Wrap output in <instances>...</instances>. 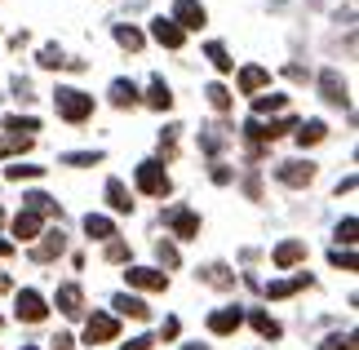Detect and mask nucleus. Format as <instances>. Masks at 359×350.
Listing matches in <instances>:
<instances>
[{"label": "nucleus", "instance_id": "39448f33", "mask_svg": "<svg viewBox=\"0 0 359 350\" xmlns=\"http://www.w3.org/2000/svg\"><path fill=\"white\" fill-rule=\"evenodd\" d=\"M124 279H129L133 288H142V292H164V288H169V275L156 271V266H129Z\"/></svg>", "mask_w": 359, "mask_h": 350}, {"label": "nucleus", "instance_id": "f03ea898", "mask_svg": "<svg viewBox=\"0 0 359 350\" xmlns=\"http://www.w3.org/2000/svg\"><path fill=\"white\" fill-rule=\"evenodd\" d=\"M133 182H137V191H142V195H169L173 191V182H169V173H164L160 160H142V164H137V173H133Z\"/></svg>", "mask_w": 359, "mask_h": 350}, {"label": "nucleus", "instance_id": "b1692460", "mask_svg": "<svg viewBox=\"0 0 359 350\" xmlns=\"http://www.w3.org/2000/svg\"><path fill=\"white\" fill-rule=\"evenodd\" d=\"M266 80H271V72H262V67H244V72H240V93H257Z\"/></svg>", "mask_w": 359, "mask_h": 350}, {"label": "nucleus", "instance_id": "412c9836", "mask_svg": "<svg viewBox=\"0 0 359 350\" xmlns=\"http://www.w3.org/2000/svg\"><path fill=\"white\" fill-rule=\"evenodd\" d=\"M324 137H328V124H324V120L297 124V142H302V147H315V142H324Z\"/></svg>", "mask_w": 359, "mask_h": 350}, {"label": "nucleus", "instance_id": "bb28decb", "mask_svg": "<svg viewBox=\"0 0 359 350\" xmlns=\"http://www.w3.org/2000/svg\"><path fill=\"white\" fill-rule=\"evenodd\" d=\"M284 107H288V93H271V97L257 93L253 97V111H257V116H266V111H284Z\"/></svg>", "mask_w": 359, "mask_h": 350}, {"label": "nucleus", "instance_id": "1a4fd4ad", "mask_svg": "<svg viewBox=\"0 0 359 350\" xmlns=\"http://www.w3.org/2000/svg\"><path fill=\"white\" fill-rule=\"evenodd\" d=\"M151 36H156L164 49H182V40H187V32H182V27H177L173 18H164V13H160L156 22H151Z\"/></svg>", "mask_w": 359, "mask_h": 350}, {"label": "nucleus", "instance_id": "5701e85b", "mask_svg": "<svg viewBox=\"0 0 359 350\" xmlns=\"http://www.w3.org/2000/svg\"><path fill=\"white\" fill-rule=\"evenodd\" d=\"M13 235H18L22 244H32L36 235H40V217H32V213H18V217H13Z\"/></svg>", "mask_w": 359, "mask_h": 350}, {"label": "nucleus", "instance_id": "c03bdc74", "mask_svg": "<svg viewBox=\"0 0 359 350\" xmlns=\"http://www.w3.org/2000/svg\"><path fill=\"white\" fill-rule=\"evenodd\" d=\"M9 253H13V244H9V240H0V257H9Z\"/></svg>", "mask_w": 359, "mask_h": 350}, {"label": "nucleus", "instance_id": "6e6552de", "mask_svg": "<svg viewBox=\"0 0 359 350\" xmlns=\"http://www.w3.org/2000/svg\"><path fill=\"white\" fill-rule=\"evenodd\" d=\"M275 177H280L284 187H311V182H315V164L311 160H288V164L275 169Z\"/></svg>", "mask_w": 359, "mask_h": 350}, {"label": "nucleus", "instance_id": "c9c22d12", "mask_svg": "<svg viewBox=\"0 0 359 350\" xmlns=\"http://www.w3.org/2000/svg\"><path fill=\"white\" fill-rule=\"evenodd\" d=\"M177 332H182V324H177V319L169 315V319H164V324H160V337H156V342H164V337H169V342H173V337H177Z\"/></svg>", "mask_w": 359, "mask_h": 350}, {"label": "nucleus", "instance_id": "7ed1b4c3", "mask_svg": "<svg viewBox=\"0 0 359 350\" xmlns=\"http://www.w3.org/2000/svg\"><path fill=\"white\" fill-rule=\"evenodd\" d=\"M120 337V319L116 315H89L85 319V346H102Z\"/></svg>", "mask_w": 359, "mask_h": 350}, {"label": "nucleus", "instance_id": "79ce46f5", "mask_svg": "<svg viewBox=\"0 0 359 350\" xmlns=\"http://www.w3.org/2000/svg\"><path fill=\"white\" fill-rule=\"evenodd\" d=\"M213 182H217V187H226V182H231V169H222V164H217V169H213Z\"/></svg>", "mask_w": 359, "mask_h": 350}, {"label": "nucleus", "instance_id": "ea45409f", "mask_svg": "<svg viewBox=\"0 0 359 350\" xmlns=\"http://www.w3.org/2000/svg\"><path fill=\"white\" fill-rule=\"evenodd\" d=\"M151 346H156V337H133V342H124L120 350H151Z\"/></svg>", "mask_w": 359, "mask_h": 350}, {"label": "nucleus", "instance_id": "f8f14e48", "mask_svg": "<svg viewBox=\"0 0 359 350\" xmlns=\"http://www.w3.org/2000/svg\"><path fill=\"white\" fill-rule=\"evenodd\" d=\"M22 213H32V217H62L58 204H53L45 191H27L22 195Z\"/></svg>", "mask_w": 359, "mask_h": 350}, {"label": "nucleus", "instance_id": "a18cd8bd", "mask_svg": "<svg viewBox=\"0 0 359 350\" xmlns=\"http://www.w3.org/2000/svg\"><path fill=\"white\" fill-rule=\"evenodd\" d=\"M187 350H209V346H196V342H191V346H187Z\"/></svg>", "mask_w": 359, "mask_h": 350}, {"label": "nucleus", "instance_id": "49530a36", "mask_svg": "<svg viewBox=\"0 0 359 350\" xmlns=\"http://www.w3.org/2000/svg\"><path fill=\"white\" fill-rule=\"evenodd\" d=\"M22 350H36V346H22Z\"/></svg>", "mask_w": 359, "mask_h": 350}, {"label": "nucleus", "instance_id": "a211bd4d", "mask_svg": "<svg viewBox=\"0 0 359 350\" xmlns=\"http://www.w3.org/2000/svg\"><path fill=\"white\" fill-rule=\"evenodd\" d=\"M315 279L311 275H293V279H275V284H266V297H293L297 288H311Z\"/></svg>", "mask_w": 359, "mask_h": 350}, {"label": "nucleus", "instance_id": "20e7f679", "mask_svg": "<svg viewBox=\"0 0 359 350\" xmlns=\"http://www.w3.org/2000/svg\"><path fill=\"white\" fill-rule=\"evenodd\" d=\"M13 315H18L22 324H40V319L49 315V306H45V297H40L36 288H22L18 297H13Z\"/></svg>", "mask_w": 359, "mask_h": 350}, {"label": "nucleus", "instance_id": "37998d69", "mask_svg": "<svg viewBox=\"0 0 359 350\" xmlns=\"http://www.w3.org/2000/svg\"><path fill=\"white\" fill-rule=\"evenodd\" d=\"M9 288H13V279H9V275H0V292H9Z\"/></svg>", "mask_w": 359, "mask_h": 350}, {"label": "nucleus", "instance_id": "e433bc0d", "mask_svg": "<svg viewBox=\"0 0 359 350\" xmlns=\"http://www.w3.org/2000/svg\"><path fill=\"white\" fill-rule=\"evenodd\" d=\"M156 253H160L164 266H177V248H173V244H164V240H160V244H156Z\"/></svg>", "mask_w": 359, "mask_h": 350}, {"label": "nucleus", "instance_id": "7c9ffc66", "mask_svg": "<svg viewBox=\"0 0 359 350\" xmlns=\"http://www.w3.org/2000/svg\"><path fill=\"white\" fill-rule=\"evenodd\" d=\"M40 173H45L40 164H9V169H5V177H9V182H22V177H40Z\"/></svg>", "mask_w": 359, "mask_h": 350}, {"label": "nucleus", "instance_id": "c756f323", "mask_svg": "<svg viewBox=\"0 0 359 350\" xmlns=\"http://www.w3.org/2000/svg\"><path fill=\"white\" fill-rule=\"evenodd\" d=\"M204 53H209V62L217 67V72H231V67H236V62H231V58H226V45H217V40H213V45H209V49H204Z\"/></svg>", "mask_w": 359, "mask_h": 350}, {"label": "nucleus", "instance_id": "f3484780", "mask_svg": "<svg viewBox=\"0 0 359 350\" xmlns=\"http://www.w3.org/2000/svg\"><path fill=\"white\" fill-rule=\"evenodd\" d=\"M302 257H306V244H302V240H284L280 248H275V266H280V271H288V266H297Z\"/></svg>", "mask_w": 359, "mask_h": 350}, {"label": "nucleus", "instance_id": "9b49d317", "mask_svg": "<svg viewBox=\"0 0 359 350\" xmlns=\"http://www.w3.org/2000/svg\"><path fill=\"white\" fill-rule=\"evenodd\" d=\"M53 302H58V311L72 315V319H80V311H85V292H80V284H62L58 292H53Z\"/></svg>", "mask_w": 359, "mask_h": 350}, {"label": "nucleus", "instance_id": "473e14b6", "mask_svg": "<svg viewBox=\"0 0 359 350\" xmlns=\"http://www.w3.org/2000/svg\"><path fill=\"white\" fill-rule=\"evenodd\" d=\"M116 40L124 49H142V32H133V27H116Z\"/></svg>", "mask_w": 359, "mask_h": 350}, {"label": "nucleus", "instance_id": "2eb2a0df", "mask_svg": "<svg viewBox=\"0 0 359 350\" xmlns=\"http://www.w3.org/2000/svg\"><path fill=\"white\" fill-rule=\"evenodd\" d=\"M320 89H324V102H333V107H346L351 97H346V80H341L337 72H324L320 76Z\"/></svg>", "mask_w": 359, "mask_h": 350}, {"label": "nucleus", "instance_id": "a878e982", "mask_svg": "<svg viewBox=\"0 0 359 350\" xmlns=\"http://www.w3.org/2000/svg\"><path fill=\"white\" fill-rule=\"evenodd\" d=\"M253 328H257V332H262L266 342H275V337L284 332V328H280V319H271L266 311H253Z\"/></svg>", "mask_w": 359, "mask_h": 350}, {"label": "nucleus", "instance_id": "4468645a", "mask_svg": "<svg viewBox=\"0 0 359 350\" xmlns=\"http://www.w3.org/2000/svg\"><path fill=\"white\" fill-rule=\"evenodd\" d=\"M116 315H129V319H151V306L137 297V292H116Z\"/></svg>", "mask_w": 359, "mask_h": 350}, {"label": "nucleus", "instance_id": "4be33fe9", "mask_svg": "<svg viewBox=\"0 0 359 350\" xmlns=\"http://www.w3.org/2000/svg\"><path fill=\"white\" fill-rule=\"evenodd\" d=\"M85 235H89V240H116V227H111V217L89 213L85 217Z\"/></svg>", "mask_w": 359, "mask_h": 350}, {"label": "nucleus", "instance_id": "c85d7f7f", "mask_svg": "<svg viewBox=\"0 0 359 350\" xmlns=\"http://www.w3.org/2000/svg\"><path fill=\"white\" fill-rule=\"evenodd\" d=\"M40 67H49V72H53V67H67V53L58 45H45V49H40Z\"/></svg>", "mask_w": 359, "mask_h": 350}, {"label": "nucleus", "instance_id": "6ab92c4d", "mask_svg": "<svg viewBox=\"0 0 359 350\" xmlns=\"http://www.w3.org/2000/svg\"><path fill=\"white\" fill-rule=\"evenodd\" d=\"M137 102H142V97H137V85H133V80H111V107H137Z\"/></svg>", "mask_w": 359, "mask_h": 350}, {"label": "nucleus", "instance_id": "423d86ee", "mask_svg": "<svg viewBox=\"0 0 359 350\" xmlns=\"http://www.w3.org/2000/svg\"><path fill=\"white\" fill-rule=\"evenodd\" d=\"M173 22L182 27V32H196V27L209 22V13H204L200 0H173Z\"/></svg>", "mask_w": 359, "mask_h": 350}, {"label": "nucleus", "instance_id": "ddd939ff", "mask_svg": "<svg viewBox=\"0 0 359 350\" xmlns=\"http://www.w3.org/2000/svg\"><path fill=\"white\" fill-rule=\"evenodd\" d=\"M62 248H67V235L62 231H45V240L32 248V257L36 262H53V257H62Z\"/></svg>", "mask_w": 359, "mask_h": 350}, {"label": "nucleus", "instance_id": "a19ab883", "mask_svg": "<svg viewBox=\"0 0 359 350\" xmlns=\"http://www.w3.org/2000/svg\"><path fill=\"white\" fill-rule=\"evenodd\" d=\"M53 350H76V337L72 332H58V337H53Z\"/></svg>", "mask_w": 359, "mask_h": 350}, {"label": "nucleus", "instance_id": "f704fd0d", "mask_svg": "<svg viewBox=\"0 0 359 350\" xmlns=\"http://www.w3.org/2000/svg\"><path fill=\"white\" fill-rule=\"evenodd\" d=\"M129 257V244H120V240H107V262H124Z\"/></svg>", "mask_w": 359, "mask_h": 350}, {"label": "nucleus", "instance_id": "9d476101", "mask_svg": "<svg viewBox=\"0 0 359 350\" xmlns=\"http://www.w3.org/2000/svg\"><path fill=\"white\" fill-rule=\"evenodd\" d=\"M244 324V311L240 306H222V311L209 315V332H217V337H226V332H236Z\"/></svg>", "mask_w": 359, "mask_h": 350}, {"label": "nucleus", "instance_id": "58836bf2", "mask_svg": "<svg viewBox=\"0 0 359 350\" xmlns=\"http://www.w3.org/2000/svg\"><path fill=\"white\" fill-rule=\"evenodd\" d=\"M337 240H341V244H355V217H346V222L337 227Z\"/></svg>", "mask_w": 359, "mask_h": 350}, {"label": "nucleus", "instance_id": "0eeeda50", "mask_svg": "<svg viewBox=\"0 0 359 350\" xmlns=\"http://www.w3.org/2000/svg\"><path fill=\"white\" fill-rule=\"evenodd\" d=\"M164 222H169V231L177 235V240H196V235H200V217L191 213V208H182V204L169 208V213H164Z\"/></svg>", "mask_w": 359, "mask_h": 350}, {"label": "nucleus", "instance_id": "cd10ccee", "mask_svg": "<svg viewBox=\"0 0 359 350\" xmlns=\"http://www.w3.org/2000/svg\"><path fill=\"white\" fill-rule=\"evenodd\" d=\"M62 164H72V169H89V164H102V151H67Z\"/></svg>", "mask_w": 359, "mask_h": 350}, {"label": "nucleus", "instance_id": "dca6fc26", "mask_svg": "<svg viewBox=\"0 0 359 350\" xmlns=\"http://www.w3.org/2000/svg\"><path fill=\"white\" fill-rule=\"evenodd\" d=\"M107 204H111L116 213H133V191L124 187L120 177H111V182H107Z\"/></svg>", "mask_w": 359, "mask_h": 350}, {"label": "nucleus", "instance_id": "aec40b11", "mask_svg": "<svg viewBox=\"0 0 359 350\" xmlns=\"http://www.w3.org/2000/svg\"><path fill=\"white\" fill-rule=\"evenodd\" d=\"M147 107H156V111H169V107H173V89L164 85V76L151 80V89H147Z\"/></svg>", "mask_w": 359, "mask_h": 350}, {"label": "nucleus", "instance_id": "f257e3e1", "mask_svg": "<svg viewBox=\"0 0 359 350\" xmlns=\"http://www.w3.org/2000/svg\"><path fill=\"white\" fill-rule=\"evenodd\" d=\"M53 111H58L67 124H85L93 116V93L76 89V85H58L53 89Z\"/></svg>", "mask_w": 359, "mask_h": 350}, {"label": "nucleus", "instance_id": "4c0bfd02", "mask_svg": "<svg viewBox=\"0 0 359 350\" xmlns=\"http://www.w3.org/2000/svg\"><path fill=\"white\" fill-rule=\"evenodd\" d=\"M333 266H341V271H355V253H341V248H333V257H328Z\"/></svg>", "mask_w": 359, "mask_h": 350}, {"label": "nucleus", "instance_id": "2f4dec72", "mask_svg": "<svg viewBox=\"0 0 359 350\" xmlns=\"http://www.w3.org/2000/svg\"><path fill=\"white\" fill-rule=\"evenodd\" d=\"M204 93H209V107H213V111H231V93H226L222 85H209Z\"/></svg>", "mask_w": 359, "mask_h": 350}, {"label": "nucleus", "instance_id": "393cba45", "mask_svg": "<svg viewBox=\"0 0 359 350\" xmlns=\"http://www.w3.org/2000/svg\"><path fill=\"white\" fill-rule=\"evenodd\" d=\"M200 279H209L213 288H231V284H236V275H231L226 266H217V262H213V266H204V271H200Z\"/></svg>", "mask_w": 359, "mask_h": 350}, {"label": "nucleus", "instance_id": "72a5a7b5", "mask_svg": "<svg viewBox=\"0 0 359 350\" xmlns=\"http://www.w3.org/2000/svg\"><path fill=\"white\" fill-rule=\"evenodd\" d=\"M320 350H355V332H337V337H328Z\"/></svg>", "mask_w": 359, "mask_h": 350}]
</instances>
